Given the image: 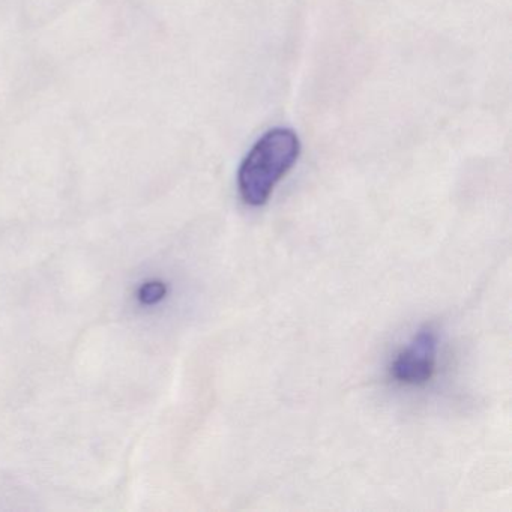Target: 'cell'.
<instances>
[{"label":"cell","mask_w":512,"mask_h":512,"mask_svg":"<svg viewBox=\"0 0 512 512\" xmlns=\"http://www.w3.org/2000/svg\"><path fill=\"white\" fill-rule=\"evenodd\" d=\"M301 142L295 131L275 128L268 131L248 152L238 173L242 200L250 206L268 203L278 182L295 166Z\"/></svg>","instance_id":"1"},{"label":"cell","mask_w":512,"mask_h":512,"mask_svg":"<svg viewBox=\"0 0 512 512\" xmlns=\"http://www.w3.org/2000/svg\"><path fill=\"white\" fill-rule=\"evenodd\" d=\"M166 295V284L161 283V281H149V283L143 284L139 290L140 301L148 305L157 304Z\"/></svg>","instance_id":"3"},{"label":"cell","mask_w":512,"mask_h":512,"mask_svg":"<svg viewBox=\"0 0 512 512\" xmlns=\"http://www.w3.org/2000/svg\"><path fill=\"white\" fill-rule=\"evenodd\" d=\"M437 343V332L431 326L421 329L392 361V379L409 386L430 382L436 371Z\"/></svg>","instance_id":"2"}]
</instances>
